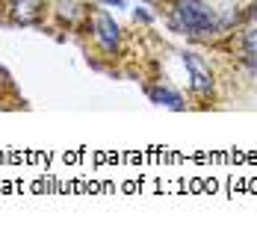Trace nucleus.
<instances>
[{"label": "nucleus", "instance_id": "f03ea898", "mask_svg": "<svg viewBox=\"0 0 257 230\" xmlns=\"http://www.w3.org/2000/svg\"><path fill=\"white\" fill-rule=\"evenodd\" d=\"M89 30H92L95 45H98L106 56H118L121 45H124V30H121V24L115 21V15H112L106 6L89 12Z\"/></svg>", "mask_w": 257, "mask_h": 230}, {"label": "nucleus", "instance_id": "20e7f679", "mask_svg": "<svg viewBox=\"0 0 257 230\" xmlns=\"http://www.w3.org/2000/svg\"><path fill=\"white\" fill-rule=\"evenodd\" d=\"M48 0H6V15L15 27H36L45 21Z\"/></svg>", "mask_w": 257, "mask_h": 230}, {"label": "nucleus", "instance_id": "6e6552de", "mask_svg": "<svg viewBox=\"0 0 257 230\" xmlns=\"http://www.w3.org/2000/svg\"><path fill=\"white\" fill-rule=\"evenodd\" d=\"M133 21H139V24H154V15L148 12V6H136V9H133Z\"/></svg>", "mask_w": 257, "mask_h": 230}, {"label": "nucleus", "instance_id": "7ed1b4c3", "mask_svg": "<svg viewBox=\"0 0 257 230\" xmlns=\"http://www.w3.org/2000/svg\"><path fill=\"white\" fill-rule=\"evenodd\" d=\"M180 62H183V68H186L189 92H192L195 98H210V95L216 92V77L210 71L207 59L195 51H183L180 53Z\"/></svg>", "mask_w": 257, "mask_h": 230}, {"label": "nucleus", "instance_id": "423d86ee", "mask_svg": "<svg viewBox=\"0 0 257 230\" xmlns=\"http://www.w3.org/2000/svg\"><path fill=\"white\" fill-rule=\"evenodd\" d=\"M51 12L62 27H80L89 18V9L83 3H77V0H56L51 6Z\"/></svg>", "mask_w": 257, "mask_h": 230}, {"label": "nucleus", "instance_id": "0eeeda50", "mask_svg": "<svg viewBox=\"0 0 257 230\" xmlns=\"http://www.w3.org/2000/svg\"><path fill=\"white\" fill-rule=\"evenodd\" d=\"M239 48L242 53H257V21H248L239 30Z\"/></svg>", "mask_w": 257, "mask_h": 230}, {"label": "nucleus", "instance_id": "f8f14e48", "mask_svg": "<svg viewBox=\"0 0 257 230\" xmlns=\"http://www.w3.org/2000/svg\"><path fill=\"white\" fill-rule=\"evenodd\" d=\"M248 21H257V0L251 3V9H248Z\"/></svg>", "mask_w": 257, "mask_h": 230}, {"label": "nucleus", "instance_id": "1a4fd4ad", "mask_svg": "<svg viewBox=\"0 0 257 230\" xmlns=\"http://www.w3.org/2000/svg\"><path fill=\"white\" fill-rule=\"evenodd\" d=\"M242 65L251 74V80H257V53H242Z\"/></svg>", "mask_w": 257, "mask_h": 230}, {"label": "nucleus", "instance_id": "f257e3e1", "mask_svg": "<svg viewBox=\"0 0 257 230\" xmlns=\"http://www.w3.org/2000/svg\"><path fill=\"white\" fill-rule=\"evenodd\" d=\"M239 21V15L228 9H216L210 0H169L166 6V24L175 36L189 42H213L219 36H228Z\"/></svg>", "mask_w": 257, "mask_h": 230}, {"label": "nucleus", "instance_id": "9b49d317", "mask_svg": "<svg viewBox=\"0 0 257 230\" xmlns=\"http://www.w3.org/2000/svg\"><path fill=\"white\" fill-rule=\"evenodd\" d=\"M0 86H6V89H12V74L0 65Z\"/></svg>", "mask_w": 257, "mask_h": 230}, {"label": "nucleus", "instance_id": "ddd939ff", "mask_svg": "<svg viewBox=\"0 0 257 230\" xmlns=\"http://www.w3.org/2000/svg\"><path fill=\"white\" fill-rule=\"evenodd\" d=\"M3 89H6V86H0V98H3Z\"/></svg>", "mask_w": 257, "mask_h": 230}, {"label": "nucleus", "instance_id": "39448f33", "mask_svg": "<svg viewBox=\"0 0 257 230\" xmlns=\"http://www.w3.org/2000/svg\"><path fill=\"white\" fill-rule=\"evenodd\" d=\"M145 95H148V101L157 103V106H166V109H175V112H183V109H186V98L180 95L178 89L166 86V83L145 86Z\"/></svg>", "mask_w": 257, "mask_h": 230}, {"label": "nucleus", "instance_id": "9d476101", "mask_svg": "<svg viewBox=\"0 0 257 230\" xmlns=\"http://www.w3.org/2000/svg\"><path fill=\"white\" fill-rule=\"evenodd\" d=\"M106 9H127V0H101Z\"/></svg>", "mask_w": 257, "mask_h": 230}]
</instances>
